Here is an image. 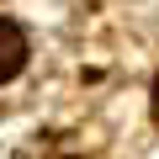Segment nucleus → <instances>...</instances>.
Here are the masks:
<instances>
[{"label":"nucleus","mask_w":159,"mask_h":159,"mask_svg":"<svg viewBox=\"0 0 159 159\" xmlns=\"http://www.w3.org/2000/svg\"><path fill=\"white\" fill-rule=\"evenodd\" d=\"M154 101H159V74H154Z\"/></svg>","instance_id":"f03ea898"},{"label":"nucleus","mask_w":159,"mask_h":159,"mask_svg":"<svg viewBox=\"0 0 159 159\" xmlns=\"http://www.w3.org/2000/svg\"><path fill=\"white\" fill-rule=\"evenodd\" d=\"M21 64H27V32L16 21H0V80L21 74Z\"/></svg>","instance_id":"f257e3e1"}]
</instances>
